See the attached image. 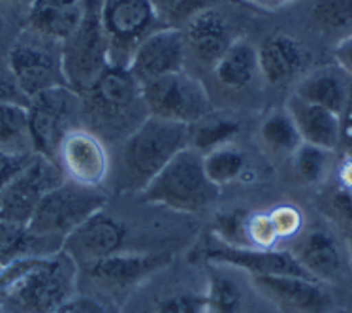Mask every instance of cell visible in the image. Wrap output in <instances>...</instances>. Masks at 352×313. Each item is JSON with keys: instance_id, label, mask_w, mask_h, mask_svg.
I'll use <instances>...</instances> for the list:
<instances>
[{"instance_id": "5b68a950", "label": "cell", "mask_w": 352, "mask_h": 313, "mask_svg": "<svg viewBox=\"0 0 352 313\" xmlns=\"http://www.w3.org/2000/svg\"><path fill=\"white\" fill-rule=\"evenodd\" d=\"M66 85L78 95L85 93L109 66L108 42L102 29L100 0H85V14L70 36L60 44Z\"/></svg>"}, {"instance_id": "74e56055", "label": "cell", "mask_w": 352, "mask_h": 313, "mask_svg": "<svg viewBox=\"0 0 352 313\" xmlns=\"http://www.w3.org/2000/svg\"><path fill=\"white\" fill-rule=\"evenodd\" d=\"M34 155L36 153H14V151L0 149V193L30 160L34 159Z\"/></svg>"}, {"instance_id": "4fadbf2b", "label": "cell", "mask_w": 352, "mask_h": 313, "mask_svg": "<svg viewBox=\"0 0 352 313\" xmlns=\"http://www.w3.org/2000/svg\"><path fill=\"white\" fill-rule=\"evenodd\" d=\"M200 259L209 264L237 268L249 276H300L311 277L292 251L256 248H232L221 241L200 249ZM313 279V277H311Z\"/></svg>"}, {"instance_id": "5bb4252c", "label": "cell", "mask_w": 352, "mask_h": 313, "mask_svg": "<svg viewBox=\"0 0 352 313\" xmlns=\"http://www.w3.org/2000/svg\"><path fill=\"white\" fill-rule=\"evenodd\" d=\"M187 45L179 27H160L140 44L129 63L130 74L145 85L168 74L181 72Z\"/></svg>"}, {"instance_id": "83f0119b", "label": "cell", "mask_w": 352, "mask_h": 313, "mask_svg": "<svg viewBox=\"0 0 352 313\" xmlns=\"http://www.w3.org/2000/svg\"><path fill=\"white\" fill-rule=\"evenodd\" d=\"M0 149L34 153L29 134V116L23 104H0Z\"/></svg>"}, {"instance_id": "f1b7e54d", "label": "cell", "mask_w": 352, "mask_h": 313, "mask_svg": "<svg viewBox=\"0 0 352 313\" xmlns=\"http://www.w3.org/2000/svg\"><path fill=\"white\" fill-rule=\"evenodd\" d=\"M201 160H204V170L209 182L215 183L219 189L236 180H241V175L247 170L245 153L232 144L217 147L213 151L201 155Z\"/></svg>"}, {"instance_id": "d590c367", "label": "cell", "mask_w": 352, "mask_h": 313, "mask_svg": "<svg viewBox=\"0 0 352 313\" xmlns=\"http://www.w3.org/2000/svg\"><path fill=\"white\" fill-rule=\"evenodd\" d=\"M247 236L249 246L256 249H274L279 244V236L270 217V211H256L249 215L247 223Z\"/></svg>"}, {"instance_id": "ee69618b", "label": "cell", "mask_w": 352, "mask_h": 313, "mask_svg": "<svg viewBox=\"0 0 352 313\" xmlns=\"http://www.w3.org/2000/svg\"><path fill=\"white\" fill-rule=\"evenodd\" d=\"M241 2L243 4H251L254 8H260V10H266V12H275V10L287 8L288 4L298 2V0H241Z\"/></svg>"}, {"instance_id": "7a4b0ae2", "label": "cell", "mask_w": 352, "mask_h": 313, "mask_svg": "<svg viewBox=\"0 0 352 313\" xmlns=\"http://www.w3.org/2000/svg\"><path fill=\"white\" fill-rule=\"evenodd\" d=\"M190 127L160 117L147 116L130 132L122 146V189L144 191L145 185L179 153L188 147Z\"/></svg>"}, {"instance_id": "603a6c76", "label": "cell", "mask_w": 352, "mask_h": 313, "mask_svg": "<svg viewBox=\"0 0 352 313\" xmlns=\"http://www.w3.org/2000/svg\"><path fill=\"white\" fill-rule=\"evenodd\" d=\"M285 108L294 119L298 132L305 144H313L330 151L338 149L339 138H341V117L338 114L305 102L296 95L288 98Z\"/></svg>"}, {"instance_id": "e575fe53", "label": "cell", "mask_w": 352, "mask_h": 313, "mask_svg": "<svg viewBox=\"0 0 352 313\" xmlns=\"http://www.w3.org/2000/svg\"><path fill=\"white\" fill-rule=\"evenodd\" d=\"M311 15L322 30H349L352 29V0H315Z\"/></svg>"}, {"instance_id": "4dcf8cb0", "label": "cell", "mask_w": 352, "mask_h": 313, "mask_svg": "<svg viewBox=\"0 0 352 313\" xmlns=\"http://www.w3.org/2000/svg\"><path fill=\"white\" fill-rule=\"evenodd\" d=\"M239 132V123L228 117H204L198 123L190 125L188 146L198 153L206 155L217 147L230 144V140Z\"/></svg>"}, {"instance_id": "ac0fdd59", "label": "cell", "mask_w": 352, "mask_h": 313, "mask_svg": "<svg viewBox=\"0 0 352 313\" xmlns=\"http://www.w3.org/2000/svg\"><path fill=\"white\" fill-rule=\"evenodd\" d=\"M126 233V226L119 219L100 210L66 238L63 249L72 257L78 266L79 262H85L89 268L94 262L121 253Z\"/></svg>"}, {"instance_id": "6da1fadb", "label": "cell", "mask_w": 352, "mask_h": 313, "mask_svg": "<svg viewBox=\"0 0 352 313\" xmlns=\"http://www.w3.org/2000/svg\"><path fill=\"white\" fill-rule=\"evenodd\" d=\"M78 264L65 249L4 266V313H53L76 296Z\"/></svg>"}, {"instance_id": "836d02e7", "label": "cell", "mask_w": 352, "mask_h": 313, "mask_svg": "<svg viewBox=\"0 0 352 313\" xmlns=\"http://www.w3.org/2000/svg\"><path fill=\"white\" fill-rule=\"evenodd\" d=\"M249 215L251 211H245L241 208L219 213L213 223V234L217 236V240L232 248H251L247 236Z\"/></svg>"}, {"instance_id": "ffe728a7", "label": "cell", "mask_w": 352, "mask_h": 313, "mask_svg": "<svg viewBox=\"0 0 352 313\" xmlns=\"http://www.w3.org/2000/svg\"><path fill=\"white\" fill-rule=\"evenodd\" d=\"M181 30L188 52H192L196 61L208 68H213L236 40L232 34L230 21L221 6L206 8L195 14Z\"/></svg>"}, {"instance_id": "c3c4849f", "label": "cell", "mask_w": 352, "mask_h": 313, "mask_svg": "<svg viewBox=\"0 0 352 313\" xmlns=\"http://www.w3.org/2000/svg\"><path fill=\"white\" fill-rule=\"evenodd\" d=\"M0 313H2V312H0Z\"/></svg>"}, {"instance_id": "ba28073f", "label": "cell", "mask_w": 352, "mask_h": 313, "mask_svg": "<svg viewBox=\"0 0 352 313\" xmlns=\"http://www.w3.org/2000/svg\"><path fill=\"white\" fill-rule=\"evenodd\" d=\"M149 116L183 125H195L211 116V100L200 81L185 70L168 74L142 85Z\"/></svg>"}, {"instance_id": "d6986e66", "label": "cell", "mask_w": 352, "mask_h": 313, "mask_svg": "<svg viewBox=\"0 0 352 313\" xmlns=\"http://www.w3.org/2000/svg\"><path fill=\"white\" fill-rule=\"evenodd\" d=\"M292 253L302 264V268L316 281H336L345 272L349 251L330 228L315 226L300 234ZM351 262V261H349Z\"/></svg>"}, {"instance_id": "e0dca14e", "label": "cell", "mask_w": 352, "mask_h": 313, "mask_svg": "<svg viewBox=\"0 0 352 313\" xmlns=\"http://www.w3.org/2000/svg\"><path fill=\"white\" fill-rule=\"evenodd\" d=\"M168 253H116L89 266V277L96 287L108 292L134 291L155 272L168 266Z\"/></svg>"}, {"instance_id": "2e32d148", "label": "cell", "mask_w": 352, "mask_h": 313, "mask_svg": "<svg viewBox=\"0 0 352 313\" xmlns=\"http://www.w3.org/2000/svg\"><path fill=\"white\" fill-rule=\"evenodd\" d=\"M58 166L66 180L87 187H102L109 172V157L102 140L93 132L74 129L57 151Z\"/></svg>"}, {"instance_id": "52a82bcc", "label": "cell", "mask_w": 352, "mask_h": 313, "mask_svg": "<svg viewBox=\"0 0 352 313\" xmlns=\"http://www.w3.org/2000/svg\"><path fill=\"white\" fill-rule=\"evenodd\" d=\"M81 111V95L66 85L43 91L27 104L29 134L34 153L57 160L63 140L74 131V121Z\"/></svg>"}, {"instance_id": "44dd1931", "label": "cell", "mask_w": 352, "mask_h": 313, "mask_svg": "<svg viewBox=\"0 0 352 313\" xmlns=\"http://www.w3.org/2000/svg\"><path fill=\"white\" fill-rule=\"evenodd\" d=\"M83 14L85 0H30L27 30L63 44L78 29Z\"/></svg>"}, {"instance_id": "30bf717a", "label": "cell", "mask_w": 352, "mask_h": 313, "mask_svg": "<svg viewBox=\"0 0 352 313\" xmlns=\"http://www.w3.org/2000/svg\"><path fill=\"white\" fill-rule=\"evenodd\" d=\"M81 109L98 123L111 127L126 123L132 111H147L140 81L129 68L119 66H108L91 87L81 93Z\"/></svg>"}, {"instance_id": "b9f144b4", "label": "cell", "mask_w": 352, "mask_h": 313, "mask_svg": "<svg viewBox=\"0 0 352 313\" xmlns=\"http://www.w3.org/2000/svg\"><path fill=\"white\" fill-rule=\"evenodd\" d=\"M339 117H341V138H339V146L345 147V153L352 155V85L349 102H346L343 114Z\"/></svg>"}, {"instance_id": "1f68e13d", "label": "cell", "mask_w": 352, "mask_h": 313, "mask_svg": "<svg viewBox=\"0 0 352 313\" xmlns=\"http://www.w3.org/2000/svg\"><path fill=\"white\" fill-rule=\"evenodd\" d=\"M292 160H294L298 177L309 185H316V183H322L331 172L333 151L303 142L292 155Z\"/></svg>"}, {"instance_id": "7bdbcfd3", "label": "cell", "mask_w": 352, "mask_h": 313, "mask_svg": "<svg viewBox=\"0 0 352 313\" xmlns=\"http://www.w3.org/2000/svg\"><path fill=\"white\" fill-rule=\"evenodd\" d=\"M338 189L352 193V155L345 153L338 166Z\"/></svg>"}, {"instance_id": "f35d334b", "label": "cell", "mask_w": 352, "mask_h": 313, "mask_svg": "<svg viewBox=\"0 0 352 313\" xmlns=\"http://www.w3.org/2000/svg\"><path fill=\"white\" fill-rule=\"evenodd\" d=\"M0 104H23V106L29 104V98L17 85L8 65H0Z\"/></svg>"}, {"instance_id": "4316f807", "label": "cell", "mask_w": 352, "mask_h": 313, "mask_svg": "<svg viewBox=\"0 0 352 313\" xmlns=\"http://www.w3.org/2000/svg\"><path fill=\"white\" fill-rule=\"evenodd\" d=\"M260 138L267 149L280 155H294L303 140L287 108L274 109L260 125Z\"/></svg>"}, {"instance_id": "7dc6e473", "label": "cell", "mask_w": 352, "mask_h": 313, "mask_svg": "<svg viewBox=\"0 0 352 313\" xmlns=\"http://www.w3.org/2000/svg\"><path fill=\"white\" fill-rule=\"evenodd\" d=\"M2 27H4V23H2V17H0V32H2Z\"/></svg>"}, {"instance_id": "8d00e7d4", "label": "cell", "mask_w": 352, "mask_h": 313, "mask_svg": "<svg viewBox=\"0 0 352 313\" xmlns=\"http://www.w3.org/2000/svg\"><path fill=\"white\" fill-rule=\"evenodd\" d=\"M270 217H272L279 240H288V238H296L302 234L303 213L300 211V208L292 204L277 206L270 211Z\"/></svg>"}, {"instance_id": "bcb514c9", "label": "cell", "mask_w": 352, "mask_h": 313, "mask_svg": "<svg viewBox=\"0 0 352 313\" xmlns=\"http://www.w3.org/2000/svg\"><path fill=\"white\" fill-rule=\"evenodd\" d=\"M2 2H23V0H2Z\"/></svg>"}, {"instance_id": "9a60e30c", "label": "cell", "mask_w": 352, "mask_h": 313, "mask_svg": "<svg viewBox=\"0 0 352 313\" xmlns=\"http://www.w3.org/2000/svg\"><path fill=\"white\" fill-rule=\"evenodd\" d=\"M252 287L285 313H326L331 294L322 281L300 276H251Z\"/></svg>"}, {"instance_id": "7c38bea8", "label": "cell", "mask_w": 352, "mask_h": 313, "mask_svg": "<svg viewBox=\"0 0 352 313\" xmlns=\"http://www.w3.org/2000/svg\"><path fill=\"white\" fill-rule=\"evenodd\" d=\"M164 268L138 285L132 299L126 300L124 313H208L206 281L201 285L172 281L166 279Z\"/></svg>"}, {"instance_id": "9c48e42d", "label": "cell", "mask_w": 352, "mask_h": 313, "mask_svg": "<svg viewBox=\"0 0 352 313\" xmlns=\"http://www.w3.org/2000/svg\"><path fill=\"white\" fill-rule=\"evenodd\" d=\"M55 44L58 42L27 30L8 53V66L29 100L47 89L66 85L60 50H55Z\"/></svg>"}, {"instance_id": "8fae6325", "label": "cell", "mask_w": 352, "mask_h": 313, "mask_svg": "<svg viewBox=\"0 0 352 313\" xmlns=\"http://www.w3.org/2000/svg\"><path fill=\"white\" fill-rule=\"evenodd\" d=\"M65 180L57 160L36 153L0 193V219L27 226L42 198Z\"/></svg>"}, {"instance_id": "f546056e", "label": "cell", "mask_w": 352, "mask_h": 313, "mask_svg": "<svg viewBox=\"0 0 352 313\" xmlns=\"http://www.w3.org/2000/svg\"><path fill=\"white\" fill-rule=\"evenodd\" d=\"M206 304L208 313H239L243 307V289L230 274L213 270L206 279Z\"/></svg>"}, {"instance_id": "8992f818", "label": "cell", "mask_w": 352, "mask_h": 313, "mask_svg": "<svg viewBox=\"0 0 352 313\" xmlns=\"http://www.w3.org/2000/svg\"><path fill=\"white\" fill-rule=\"evenodd\" d=\"M102 29L108 42L109 66L129 68L134 52L160 27L151 0H100Z\"/></svg>"}, {"instance_id": "7402d4cb", "label": "cell", "mask_w": 352, "mask_h": 313, "mask_svg": "<svg viewBox=\"0 0 352 313\" xmlns=\"http://www.w3.org/2000/svg\"><path fill=\"white\" fill-rule=\"evenodd\" d=\"M307 63V50L290 34H274L260 45V74L270 85H285L302 72Z\"/></svg>"}, {"instance_id": "277c9868", "label": "cell", "mask_w": 352, "mask_h": 313, "mask_svg": "<svg viewBox=\"0 0 352 313\" xmlns=\"http://www.w3.org/2000/svg\"><path fill=\"white\" fill-rule=\"evenodd\" d=\"M104 206L106 193L100 187H87L65 180L42 198L27 228L36 236L65 244L76 228L96 211L104 210Z\"/></svg>"}, {"instance_id": "ab89813d", "label": "cell", "mask_w": 352, "mask_h": 313, "mask_svg": "<svg viewBox=\"0 0 352 313\" xmlns=\"http://www.w3.org/2000/svg\"><path fill=\"white\" fill-rule=\"evenodd\" d=\"M53 313H106V310L93 299L72 296L70 300H66L65 304H60Z\"/></svg>"}, {"instance_id": "d4e9b609", "label": "cell", "mask_w": 352, "mask_h": 313, "mask_svg": "<svg viewBox=\"0 0 352 313\" xmlns=\"http://www.w3.org/2000/svg\"><path fill=\"white\" fill-rule=\"evenodd\" d=\"M215 80L230 89H245L260 74L258 50L245 38H236L211 68Z\"/></svg>"}, {"instance_id": "60d3db41", "label": "cell", "mask_w": 352, "mask_h": 313, "mask_svg": "<svg viewBox=\"0 0 352 313\" xmlns=\"http://www.w3.org/2000/svg\"><path fill=\"white\" fill-rule=\"evenodd\" d=\"M333 58H336V65H338L339 70L352 78V32H349L336 44Z\"/></svg>"}, {"instance_id": "484cf974", "label": "cell", "mask_w": 352, "mask_h": 313, "mask_svg": "<svg viewBox=\"0 0 352 313\" xmlns=\"http://www.w3.org/2000/svg\"><path fill=\"white\" fill-rule=\"evenodd\" d=\"M63 249V241L42 238L23 225L0 219V266H8L17 259L30 255H45Z\"/></svg>"}, {"instance_id": "d6a6232c", "label": "cell", "mask_w": 352, "mask_h": 313, "mask_svg": "<svg viewBox=\"0 0 352 313\" xmlns=\"http://www.w3.org/2000/svg\"><path fill=\"white\" fill-rule=\"evenodd\" d=\"M160 21L166 27H175V23H187L190 17L206 8L223 4H243L241 0H151Z\"/></svg>"}, {"instance_id": "f6af8a7d", "label": "cell", "mask_w": 352, "mask_h": 313, "mask_svg": "<svg viewBox=\"0 0 352 313\" xmlns=\"http://www.w3.org/2000/svg\"><path fill=\"white\" fill-rule=\"evenodd\" d=\"M4 302H6V289H4V266H0V312L4 310Z\"/></svg>"}, {"instance_id": "3957f363", "label": "cell", "mask_w": 352, "mask_h": 313, "mask_svg": "<svg viewBox=\"0 0 352 313\" xmlns=\"http://www.w3.org/2000/svg\"><path fill=\"white\" fill-rule=\"evenodd\" d=\"M219 193L221 189L206 175L201 153L190 146L181 149L142 191L147 202L183 213L208 208Z\"/></svg>"}, {"instance_id": "cb8c5ba5", "label": "cell", "mask_w": 352, "mask_h": 313, "mask_svg": "<svg viewBox=\"0 0 352 313\" xmlns=\"http://www.w3.org/2000/svg\"><path fill=\"white\" fill-rule=\"evenodd\" d=\"M294 95L305 102L315 104L341 116L351 96V83L341 70L318 68L298 81Z\"/></svg>"}]
</instances>
